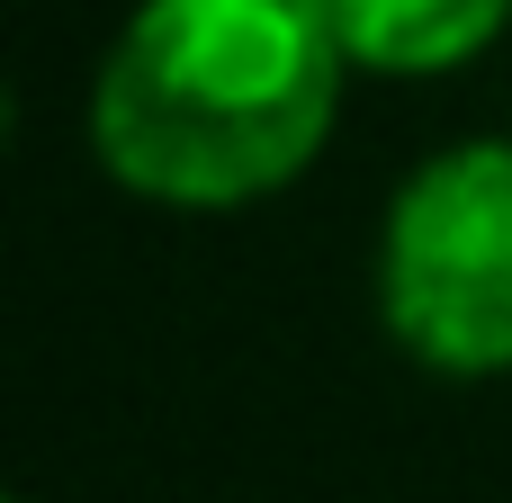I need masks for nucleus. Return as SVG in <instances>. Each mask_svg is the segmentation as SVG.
<instances>
[{"label":"nucleus","mask_w":512,"mask_h":503,"mask_svg":"<svg viewBox=\"0 0 512 503\" xmlns=\"http://www.w3.org/2000/svg\"><path fill=\"white\" fill-rule=\"evenodd\" d=\"M351 72L324 0H144L99 54L90 144L117 189L225 216L324 153Z\"/></svg>","instance_id":"f257e3e1"},{"label":"nucleus","mask_w":512,"mask_h":503,"mask_svg":"<svg viewBox=\"0 0 512 503\" xmlns=\"http://www.w3.org/2000/svg\"><path fill=\"white\" fill-rule=\"evenodd\" d=\"M342 54L360 72L387 81H423V72H459L504 36L512 0H324Z\"/></svg>","instance_id":"7ed1b4c3"},{"label":"nucleus","mask_w":512,"mask_h":503,"mask_svg":"<svg viewBox=\"0 0 512 503\" xmlns=\"http://www.w3.org/2000/svg\"><path fill=\"white\" fill-rule=\"evenodd\" d=\"M378 315L432 378L512 369V144L468 135L405 171L378 225Z\"/></svg>","instance_id":"f03ea898"}]
</instances>
